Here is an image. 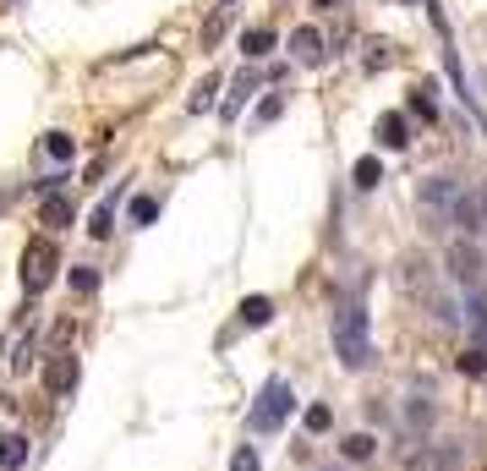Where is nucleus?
Instances as JSON below:
<instances>
[{"mask_svg":"<svg viewBox=\"0 0 487 471\" xmlns=\"http://www.w3.org/2000/svg\"><path fill=\"white\" fill-rule=\"evenodd\" d=\"M334 357H339V367H351V373H362L373 362V334H367V307L362 302L339 307V318H334Z\"/></svg>","mask_w":487,"mask_h":471,"instance_id":"1","label":"nucleus"},{"mask_svg":"<svg viewBox=\"0 0 487 471\" xmlns=\"http://www.w3.org/2000/svg\"><path fill=\"white\" fill-rule=\"evenodd\" d=\"M291 406H296L291 384H285V378H268L263 394H257V406H252V433H274V428L291 417Z\"/></svg>","mask_w":487,"mask_h":471,"instance_id":"2","label":"nucleus"},{"mask_svg":"<svg viewBox=\"0 0 487 471\" xmlns=\"http://www.w3.org/2000/svg\"><path fill=\"white\" fill-rule=\"evenodd\" d=\"M55 263H60L55 241H28V252H23V291H44L55 280Z\"/></svg>","mask_w":487,"mask_h":471,"instance_id":"3","label":"nucleus"},{"mask_svg":"<svg viewBox=\"0 0 487 471\" xmlns=\"http://www.w3.org/2000/svg\"><path fill=\"white\" fill-rule=\"evenodd\" d=\"M482 247L471 241V236H455L449 241V275L460 280V285H471V291H482Z\"/></svg>","mask_w":487,"mask_h":471,"instance_id":"4","label":"nucleus"},{"mask_svg":"<svg viewBox=\"0 0 487 471\" xmlns=\"http://www.w3.org/2000/svg\"><path fill=\"white\" fill-rule=\"evenodd\" d=\"M77 378H83V362L77 357H50V367H44V389L50 394H72Z\"/></svg>","mask_w":487,"mask_h":471,"instance_id":"5","label":"nucleus"},{"mask_svg":"<svg viewBox=\"0 0 487 471\" xmlns=\"http://www.w3.org/2000/svg\"><path fill=\"white\" fill-rule=\"evenodd\" d=\"M373 143H378V149H389V154H400V149L410 143V126H405V115H394V110H389V115H378V126H373Z\"/></svg>","mask_w":487,"mask_h":471,"instance_id":"6","label":"nucleus"},{"mask_svg":"<svg viewBox=\"0 0 487 471\" xmlns=\"http://www.w3.org/2000/svg\"><path fill=\"white\" fill-rule=\"evenodd\" d=\"M77 220V209H72V197H44V204H39V225H50V231H66V225H72Z\"/></svg>","mask_w":487,"mask_h":471,"instance_id":"7","label":"nucleus"},{"mask_svg":"<svg viewBox=\"0 0 487 471\" xmlns=\"http://www.w3.org/2000/svg\"><path fill=\"white\" fill-rule=\"evenodd\" d=\"M455 197H460V186H455L449 176H428V181H422V204H428V209H455Z\"/></svg>","mask_w":487,"mask_h":471,"instance_id":"8","label":"nucleus"},{"mask_svg":"<svg viewBox=\"0 0 487 471\" xmlns=\"http://www.w3.org/2000/svg\"><path fill=\"white\" fill-rule=\"evenodd\" d=\"M291 55H296L302 66H318V60H323V33H318V28H296V33H291Z\"/></svg>","mask_w":487,"mask_h":471,"instance_id":"9","label":"nucleus"},{"mask_svg":"<svg viewBox=\"0 0 487 471\" xmlns=\"http://www.w3.org/2000/svg\"><path fill=\"white\" fill-rule=\"evenodd\" d=\"M438 83H416V94H410V115H422V121H438Z\"/></svg>","mask_w":487,"mask_h":471,"instance_id":"10","label":"nucleus"},{"mask_svg":"<svg viewBox=\"0 0 487 471\" xmlns=\"http://www.w3.org/2000/svg\"><path fill=\"white\" fill-rule=\"evenodd\" d=\"M23 460H28V439H23V433H0V466L17 471Z\"/></svg>","mask_w":487,"mask_h":471,"instance_id":"11","label":"nucleus"},{"mask_svg":"<svg viewBox=\"0 0 487 471\" xmlns=\"http://www.w3.org/2000/svg\"><path fill=\"white\" fill-rule=\"evenodd\" d=\"M268 318H274V302H268V296H247V302H241V323H247V329H263Z\"/></svg>","mask_w":487,"mask_h":471,"instance_id":"12","label":"nucleus"},{"mask_svg":"<svg viewBox=\"0 0 487 471\" xmlns=\"http://www.w3.org/2000/svg\"><path fill=\"white\" fill-rule=\"evenodd\" d=\"M241 50H247V60H263V55L274 50V33H268V28H247V33H241Z\"/></svg>","mask_w":487,"mask_h":471,"instance_id":"13","label":"nucleus"},{"mask_svg":"<svg viewBox=\"0 0 487 471\" xmlns=\"http://www.w3.org/2000/svg\"><path fill=\"white\" fill-rule=\"evenodd\" d=\"M351 181H356V186H362V192H373V186H378V181H383V165H378V159H373V154H367V159H356V165H351Z\"/></svg>","mask_w":487,"mask_h":471,"instance_id":"14","label":"nucleus"},{"mask_svg":"<svg viewBox=\"0 0 487 471\" xmlns=\"http://www.w3.org/2000/svg\"><path fill=\"white\" fill-rule=\"evenodd\" d=\"M110 231H115V197H104V204L94 209V220H88V236H99V241H104Z\"/></svg>","mask_w":487,"mask_h":471,"instance_id":"15","label":"nucleus"},{"mask_svg":"<svg viewBox=\"0 0 487 471\" xmlns=\"http://www.w3.org/2000/svg\"><path fill=\"white\" fill-rule=\"evenodd\" d=\"M373 455H378L373 433H351V439H345V460H373Z\"/></svg>","mask_w":487,"mask_h":471,"instance_id":"16","label":"nucleus"},{"mask_svg":"<svg viewBox=\"0 0 487 471\" xmlns=\"http://www.w3.org/2000/svg\"><path fill=\"white\" fill-rule=\"evenodd\" d=\"M44 154L66 165V159H77V143H72V138H66V131H50V138H44Z\"/></svg>","mask_w":487,"mask_h":471,"instance_id":"17","label":"nucleus"},{"mask_svg":"<svg viewBox=\"0 0 487 471\" xmlns=\"http://www.w3.org/2000/svg\"><path fill=\"white\" fill-rule=\"evenodd\" d=\"M220 88H225V77H220V72H214V77H203V83H197V94H192V110H208Z\"/></svg>","mask_w":487,"mask_h":471,"instance_id":"18","label":"nucleus"},{"mask_svg":"<svg viewBox=\"0 0 487 471\" xmlns=\"http://www.w3.org/2000/svg\"><path fill=\"white\" fill-rule=\"evenodd\" d=\"M252 88H257V77H252V72H241V77H236V94L225 99V115H236V110L247 104V94H252Z\"/></svg>","mask_w":487,"mask_h":471,"instance_id":"19","label":"nucleus"},{"mask_svg":"<svg viewBox=\"0 0 487 471\" xmlns=\"http://www.w3.org/2000/svg\"><path fill=\"white\" fill-rule=\"evenodd\" d=\"M159 220V197H137L131 204V225H154Z\"/></svg>","mask_w":487,"mask_h":471,"instance_id":"20","label":"nucleus"},{"mask_svg":"<svg viewBox=\"0 0 487 471\" xmlns=\"http://www.w3.org/2000/svg\"><path fill=\"white\" fill-rule=\"evenodd\" d=\"M66 280H72V291H77V296H88V291L99 285V275H94L88 263H77V268H72V275H66Z\"/></svg>","mask_w":487,"mask_h":471,"instance_id":"21","label":"nucleus"},{"mask_svg":"<svg viewBox=\"0 0 487 471\" xmlns=\"http://www.w3.org/2000/svg\"><path fill=\"white\" fill-rule=\"evenodd\" d=\"M460 373L482 378V373H487V351H482V346H476V351H465V357H460Z\"/></svg>","mask_w":487,"mask_h":471,"instance_id":"22","label":"nucleus"},{"mask_svg":"<svg viewBox=\"0 0 487 471\" xmlns=\"http://www.w3.org/2000/svg\"><path fill=\"white\" fill-rule=\"evenodd\" d=\"M307 428H312V433H329V428H334V412H329V406H307Z\"/></svg>","mask_w":487,"mask_h":471,"instance_id":"23","label":"nucleus"},{"mask_svg":"<svg viewBox=\"0 0 487 471\" xmlns=\"http://www.w3.org/2000/svg\"><path fill=\"white\" fill-rule=\"evenodd\" d=\"M230 471H257V449H252V444H241V449L230 455Z\"/></svg>","mask_w":487,"mask_h":471,"instance_id":"24","label":"nucleus"},{"mask_svg":"<svg viewBox=\"0 0 487 471\" xmlns=\"http://www.w3.org/2000/svg\"><path fill=\"white\" fill-rule=\"evenodd\" d=\"M389 55H394V44H373V55H367V72H383V66H389Z\"/></svg>","mask_w":487,"mask_h":471,"instance_id":"25","label":"nucleus"},{"mask_svg":"<svg viewBox=\"0 0 487 471\" xmlns=\"http://www.w3.org/2000/svg\"><path fill=\"white\" fill-rule=\"evenodd\" d=\"M280 115H285V99H263L257 104V121H280Z\"/></svg>","mask_w":487,"mask_h":471,"instance_id":"26","label":"nucleus"},{"mask_svg":"<svg viewBox=\"0 0 487 471\" xmlns=\"http://www.w3.org/2000/svg\"><path fill=\"white\" fill-rule=\"evenodd\" d=\"M312 6H334V0H312Z\"/></svg>","mask_w":487,"mask_h":471,"instance_id":"27","label":"nucleus"},{"mask_svg":"<svg viewBox=\"0 0 487 471\" xmlns=\"http://www.w3.org/2000/svg\"><path fill=\"white\" fill-rule=\"evenodd\" d=\"M482 204H487V186H482Z\"/></svg>","mask_w":487,"mask_h":471,"instance_id":"28","label":"nucleus"},{"mask_svg":"<svg viewBox=\"0 0 487 471\" xmlns=\"http://www.w3.org/2000/svg\"><path fill=\"white\" fill-rule=\"evenodd\" d=\"M482 471H487V466H482Z\"/></svg>","mask_w":487,"mask_h":471,"instance_id":"29","label":"nucleus"}]
</instances>
